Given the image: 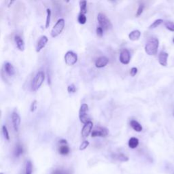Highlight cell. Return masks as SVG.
<instances>
[{
    "mask_svg": "<svg viewBox=\"0 0 174 174\" xmlns=\"http://www.w3.org/2000/svg\"><path fill=\"white\" fill-rule=\"evenodd\" d=\"M159 46V41L156 38H151L148 40L145 46V52L150 56L156 54Z\"/></svg>",
    "mask_w": 174,
    "mask_h": 174,
    "instance_id": "cell-1",
    "label": "cell"
},
{
    "mask_svg": "<svg viewBox=\"0 0 174 174\" xmlns=\"http://www.w3.org/2000/svg\"><path fill=\"white\" fill-rule=\"evenodd\" d=\"M45 80V74L44 72L40 71L34 76L31 84V89L32 91H36L40 89Z\"/></svg>",
    "mask_w": 174,
    "mask_h": 174,
    "instance_id": "cell-2",
    "label": "cell"
},
{
    "mask_svg": "<svg viewBox=\"0 0 174 174\" xmlns=\"http://www.w3.org/2000/svg\"><path fill=\"white\" fill-rule=\"evenodd\" d=\"M97 21L99 22V27H101L104 31H107L112 29V23L104 14L99 13L97 15Z\"/></svg>",
    "mask_w": 174,
    "mask_h": 174,
    "instance_id": "cell-3",
    "label": "cell"
},
{
    "mask_svg": "<svg viewBox=\"0 0 174 174\" xmlns=\"http://www.w3.org/2000/svg\"><path fill=\"white\" fill-rule=\"evenodd\" d=\"M65 20L63 19H59L57 21V22L56 23V24L54 25V27H52L51 30V36L52 38H56L58 35H60L62 33L63 30L64 29L65 27Z\"/></svg>",
    "mask_w": 174,
    "mask_h": 174,
    "instance_id": "cell-4",
    "label": "cell"
},
{
    "mask_svg": "<svg viewBox=\"0 0 174 174\" xmlns=\"http://www.w3.org/2000/svg\"><path fill=\"white\" fill-rule=\"evenodd\" d=\"M79 118L80 122L85 124L91 121L89 117V105L87 103H83L80 107Z\"/></svg>",
    "mask_w": 174,
    "mask_h": 174,
    "instance_id": "cell-5",
    "label": "cell"
},
{
    "mask_svg": "<svg viewBox=\"0 0 174 174\" xmlns=\"http://www.w3.org/2000/svg\"><path fill=\"white\" fill-rule=\"evenodd\" d=\"M64 58H65V63L69 66L75 65L78 61L77 54L72 51H67L66 52Z\"/></svg>",
    "mask_w": 174,
    "mask_h": 174,
    "instance_id": "cell-6",
    "label": "cell"
},
{
    "mask_svg": "<svg viewBox=\"0 0 174 174\" xmlns=\"http://www.w3.org/2000/svg\"><path fill=\"white\" fill-rule=\"evenodd\" d=\"M119 59H120L121 63L124 64V65H127V64L129 63L131 61V54L128 49L123 48V49L121 50Z\"/></svg>",
    "mask_w": 174,
    "mask_h": 174,
    "instance_id": "cell-7",
    "label": "cell"
},
{
    "mask_svg": "<svg viewBox=\"0 0 174 174\" xmlns=\"http://www.w3.org/2000/svg\"><path fill=\"white\" fill-rule=\"evenodd\" d=\"M21 117L17 112H13L12 114V122L13 128L15 131L18 132L19 129V127L21 124Z\"/></svg>",
    "mask_w": 174,
    "mask_h": 174,
    "instance_id": "cell-8",
    "label": "cell"
},
{
    "mask_svg": "<svg viewBox=\"0 0 174 174\" xmlns=\"http://www.w3.org/2000/svg\"><path fill=\"white\" fill-rule=\"evenodd\" d=\"M108 135V131L107 129L103 127H96L93 130L91 133V136L93 138L96 137H106Z\"/></svg>",
    "mask_w": 174,
    "mask_h": 174,
    "instance_id": "cell-9",
    "label": "cell"
},
{
    "mask_svg": "<svg viewBox=\"0 0 174 174\" xmlns=\"http://www.w3.org/2000/svg\"><path fill=\"white\" fill-rule=\"evenodd\" d=\"M93 127V123L91 121H89L87 123L84 125L83 129H82L81 135L83 136V138H87L88 136L89 135L92 131V129Z\"/></svg>",
    "mask_w": 174,
    "mask_h": 174,
    "instance_id": "cell-10",
    "label": "cell"
},
{
    "mask_svg": "<svg viewBox=\"0 0 174 174\" xmlns=\"http://www.w3.org/2000/svg\"><path fill=\"white\" fill-rule=\"evenodd\" d=\"M48 42V38L46 36H42L37 42L36 50L37 52H40L42 49L46 46V45Z\"/></svg>",
    "mask_w": 174,
    "mask_h": 174,
    "instance_id": "cell-11",
    "label": "cell"
},
{
    "mask_svg": "<svg viewBox=\"0 0 174 174\" xmlns=\"http://www.w3.org/2000/svg\"><path fill=\"white\" fill-rule=\"evenodd\" d=\"M109 63V59L106 56H100L95 61V66L97 68H103L105 67Z\"/></svg>",
    "mask_w": 174,
    "mask_h": 174,
    "instance_id": "cell-12",
    "label": "cell"
},
{
    "mask_svg": "<svg viewBox=\"0 0 174 174\" xmlns=\"http://www.w3.org/2000/svg\"><path fill=\"white\" fill-rule=\"evenodd\" d=\"M169 54L167 52L162 51L159 54V64L163 67H166L167 65V59Z\"/></svg>",
    "mask_w": 174,
    "mask_h": 174,
    "instance_id": "cell-13",
    "label": "cell"
},
{
    "mask_svg": "<svg viewBox=\"0 0 174 174\" xmlns=\"http://www.w3.org/2000/svg\"><path fill=\"white\" fill-rule=\"evenodd\" d=\"M4 69L5 72L6 73L7 75L9 76H13L15 74V69L14 67H13V65L11 63L7 62L4 65Z\"/></svg>",
    "mask_w": 174,
    "mask_h": 174,
    "instance_id": "cell-14",
    "label": "cell"
},
{
    "mask_svg": "<svg viewBox=\"0 0 174 174\" xmlns=\"http://www.w3.org/2000/svg\"><path fill=\"white\" fill-rule=\"evenodd\" d=\"M14 41L18 49L21 51H23L25 50V43L23 39L19 36H16L14 37Z\"/></svg>",
    "mask_w": 174,
    "mask_h": 174,
    "instance_id": "cell-15",
    "label": "cell"
},
{
    "mask_svg": "<svg viewBox=\"0 0 174 174\" xmlns=\"http://www.w3.org/2000/svg\"><path fill=\"white\" fill-rule=\"evenodd\" d=\"M130 124L131 127L133 128V129L137 132H141L142 129H143V127H142V125L140 124V123H139L138 121L135 120H131Z\"/></svg>",
    "mask_w": 174,
    "mask_h": 174,
    "instance_id": "cell-16",
    "label": "cell"
},
{
    "mask_svg": "<svg viewBox=\"0 0 174 174\" xmlns=\"http://www.w3.org/2000/svg\"><path fill=\"white\" fill-rule=\"evenodd\" d=\"M141 36V32L139 30H134L129 34V38L131 41H137L140 39Z\"/></svg>",
    "mask_w": 174,
    "mask_h": 174,
    "instance_id": "cell-17",
    "label": "cell"
},
{
    "mask_svg": "<svg viewBox=\"0 0 174 174\" xmlns=\"http://www.w3.org/2000/svg\"><path fill=\"white\" fill-rule=\"evenodd\" d=\"M112 158L117 161H121V162H127L129 161V158L126 155H124V154L118 153V154H114L112 155Z\"/></svg>",
    "mask_w": 174,
    "mask_h": 174,
    "instance_id": "cell-18",
    "label": "cell"
},
{
    "mask_svg": "<svg viewBox=\"0 0 174 174\" xmlns=\"http://www.w3.org/2000/svg\"><path fill=\"white\" fill-rule=\"evenodd\" d=\"M23 152H24V150H23V146L21 145L20 144H17V146H16L14 148V155L15 157H19V156L23 154Z\"/></svg>",
    "mask_w": 174,
    "mask_h": 174,
    "instance_id": "cell-19",
    "label": "cell"
},
{
    "mask_svg": "<svg viewBox=\"0 0 174 174\" xmlns=\"http://www.w3.org/2000/svg\"><path fill=\"white\" fill-rule=\"evenodd\" d=\"M129 147L131 149H135L139 145V140L136 138H131L128 142Z\"/></svg>",
    "mask_w": 174,
    "mask_h": 174,
    "instance_id": "cell-20",
    "label": "cell"
},
{
    "mask_svg": "<svg viewBox=\"0 0 174 174\" xmlns=\"http://www.w3.org/2000/svg\"><path fill=\"white\" fill-rule=\"evenodd\" d=\"M69 148L67 145H61L58 148V152L61 155L65 156L69 153Z\"/></svg>",
    "mask_w": 174,
    "mask_h": 174,
    "instance_id": "cell-21",
    "label": "cell"
},
{
    "mask_svg": "<svg viewBox=\"0 0 174 174\" xmlns=\"http://www.w3.org/2000/svg\"><path fill=\"white\" fill-rule=\"evenodd\" d=\"M87 2L86 1H80V14H86L87 13Z\"/></svg>",
    "mask_w": 174,
    "mask_h": 174,
    "instance_id": "cell-22",
    "label": "cell"
},
{
    "mask_svg": "<svg viewBox=\"0 0 174 174\" xmlns=\"http://www.w3.org/2000/svg\"><path fill=\"white\" fill-rule=\"evenodd\" d=\"M46 13H47V17H46V25H45V27L47 29V28H48V27L50 26V18H51V10H50L49 8H47Z\"/></svg>",
    "mask_w": 174,
    "mask_h": 174,
    "instance_id": "cell-23",
    "label": "cell"
},
{
    "mask_svg": "<svg viewBox=\"0 0 174 174\" xmlns=\"http://www.w3.org/2000/svg\"><path fill=\"white\" fill-rule=\"evenodd\" d=\"M51 174H72L69 171L67 170L62 169V168H58V169H54L53 171L52 172Z\"/></svg>",
    "mask_w": 174,
    "mask_h": 174,
    "instance_id": "cell-24",
    "label": "cell"
},
{
    "mask_svg": "<svg viewBox=\"0 0 174 174\" xmlns=\"http://www.w3.org/2000/svg\"><path fill=\"white\" fill-rule=\"evenodd\" d=\"M163 23V19H157V20L154 21V22L152 23L151 25H150V26L149 27V29H155L158 26H159L160 25L162 24V23Z\"/></svg>",
    "mask_w": 174,
    "mask_h": 174,
    "instance_id": "cell-25",
    "label": "cell"
},
{
    "mask_svg": "<svg viewBox=\"0 0 174 174\" xmlns=\"http://www.w3.org/2000/svg\"><path fill=\"white\" fill-rule=\"evenodd\" d=\"M87 17L85 14H79L78 17V22L81 25H85L87 23Z\"/></svg>",
    "mask_w": 174,
    "mask_h": 174,
    "instance_id": "cell-26",
    "label": "cell"
},
{
    "mask_svg": "<svg viewBox=\"0 0 174 174\" xmlns=\"http://www.w3.org/2000/svg\"><path fill=\"white\" fill-rule=\"evenodd\" d=\"M32 171H33V166L32 163L30 161H28L26 163V174H32Z\"/></svg>",
    "mask_w": 174,
    "mask_h": 174,
    "instance_id": "cell-27",
    "label": "cell"
},
{
    "mask_svg": "<svg viewBox=\"0 0 174 174\" xmlns=\"http://www.w3.org/2000/svg\"><path fill=\"white\" fill-rule=\"evenodd\" d=\"M165 26L168 30L174 32V23L171 21H166L165 23Z\"/></svg>",
    "mask_w": 174,
    "mask_h": 174,
    "instance_id": "cell-28",
    "label": "cell"
},
{
    "mask_svg": "<svg viewBox=\"0 0 174 174\" xmlns=\"http://www.w3.org/2000/svg\"><path fill=\"white\" fill-rule=\"evenodd\" d=\"M2 132H3V136H4V138L6 140L9 141L10 140L9 133H8V129H7L6 126V125H3V127H2Z\"/></svg>",
    "mask_w": 174,
    "mask_h": 174,
    "instance_id": "cell-29",
    "label": "cell"
},
{
    "mask_svg": "<svg viewBox=\"0 0 174 174\" xmlns=\"http://www.w3.org/2000/svg\"><path fill=\"white\" fill-rule=\"evenodd\" d=\"M144 5L143 4V3H140V6H139V7H138V11H137V12H136L137 17H140V16L142 14V12H143V11H144Z\"/></svg>",
    "mask_w": 174,
    "mask_h": 174,
    "instance_id": "cell-30",
    "label": "cell"
},
{
    "mask_svg": "<svg viewBox=\"0 0 174 174\" xmlns=\"http://www.w3.org/2000/svg\"><path fill=\"white\" fill-rule=\"evenodd\" d=\"M67 91H68V93H76V86L74 85V84H72V85H70L68 86Z\"/></svg>",
    "mask_w": 174,
    "mask_h": 174,
    "instance_id": "cell-31",
    "label": "cell"
},
{
    "mask_svg": "<svg viewBox=\"0 0 174 174\" xmlns=\"http://www.w3.org/2000/svg\"><path fill=\"white\" fill-rule=\"evenodd\" d=\"M89 146V142H88V141H84L83 143L80 144V146L79 149L80 150H85Z\"/></svg>",
    "mask_w": 174,
    "mask_h": 174,
    "instance_id": "cell-32",
    "label": "cell"
},
{
    "mask_svg": "<svg viewBox=\"0 0 174 174\" xmlns=\"http://www.w3.org/2000/svg\"><path fill=\"white\" fill-rule=\"evenodd\" d=\"M103 29L101 28V27H97L96 29V33H97V36L99 37V38H101L103 35Z\"/></svg>",
    "mask_w": 174,
    "mask_h": 174,
    "instance_id": "cell-33",
    "label": "cell"
},
{
    "mask_svg": "<svg viewBox=\"0 0 174 174\" xmlns=\"http://www.w3.org/2000/svg\"><path fill=\"white\" fill-rule=\"evenodd\" d=\"M37 108V101L34 100L33 101L32 103H31V107H30V110L31 112H34L35 110H36Z\"/></svg>",
    "mask_w": 174,
    "mask_h": 174,
    "instance_id": "cell-34",
    "label": "cell"
},
{
    "mask_svg": "<svg viewBox=\"0 0 174 174\" xmlns=\"http://www.w3.org/2000/svg\"><path fill=\"white\" fill-rule=\"evenodd\" d=\"M137 73H138V68L132 67L131 69L130 74H131V76H132V77H134V76L137 74Z\"/></svg>",
    "mask_w": 174,
    "mask_h": 174,
    "instance_id": "cell-35",
    "label": "cell"
},
{
    "mask_svg": "<svg viewBox=\"0 0 174 174\" xmlns=\"http://www.w3.org/2000/svg\"><path fill=\"white\" fill-rule=\"evenodd\" d=\"M59 144H61V145H67V142L65 140H61L59 141Z\"/></svg>",
    "mask_w": 174,
    "mask_h": 174,
    "instance_id": "cell-36",
    "label": "cell"
},
{
    "mask_svg": "<svg viewBox=\"0 0 174 174\" xmlns=\"http://www.w3.org/2000/svg\"><path fill=\"white\" fill-rule=\"evenodd\" d=\"M173 43H174V38H173Z\"/></svg>",
    "mask_w": 174,
    "mask_h": 174,
    "instance_id": "cell-37",
    "label": "cell"
},
{
    "mask_svg": "<svg viewBox=\"0 0 174 174\" xmlns=\"http://www.w3.org/2000/svg\"><path fill=\"white\" fill-rule=\"evenodd\" d=\"M0 174H3V173H0Z\"/></svg>",
    "mask_w": 174,
    "mask_h": 174,
    "instance_id": "cell-38",
    "label": "cell"
},
{
    "mask_svg": "<svg viewBox=\"0 0 174 174\" xmlns=\"http://www.w3.org/2000/svg\"><path fill=\"white\" fill-rule=\"evenodd\" d=\"M173 116H174V111H173Z\"/></svg>",
    "mask_w": 174,
    "mask_h": 174,
    "instance_id": "cell-39",
    "label": "cell"
}]
</instances>
